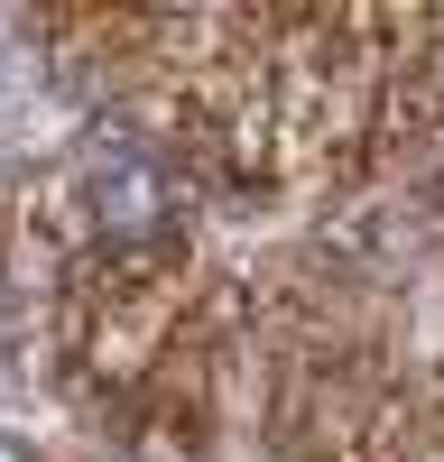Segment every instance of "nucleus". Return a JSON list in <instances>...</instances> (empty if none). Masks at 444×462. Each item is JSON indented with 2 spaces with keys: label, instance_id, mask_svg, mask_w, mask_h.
<instances>
[{
  "label": "nucleus",
  "instance_id": "nucleus-1",
  "mask_svg": "<svg viewBox=\"0 0 444 462\" xmlns=\"http://www.w3.org/2000/svg\"><path fill=\"white\" fill-rule=\"evenodd\" d=\"M84 213L111 231V241H148V231H167L176 195H167V176L148 167V158H102L84 176Z\"/></svg>",
  "mask_w": 444,
  "mask_h": 462
},
{
  "label": "nucleus",
  "instance_id": "nucleus-2",
  "mask_svg": "<svg viewBox=\"0 0 444 462\" xmlns=\"http://www.w3.org/2000/svg\"><path fill=\"white\" fill-rule=\"evenodd\" d=\"M0 462H28V444H19V435H0Z\"/></svg>",
  "mask_w": 444,
  "mask_h": 462
}]
</instances>
